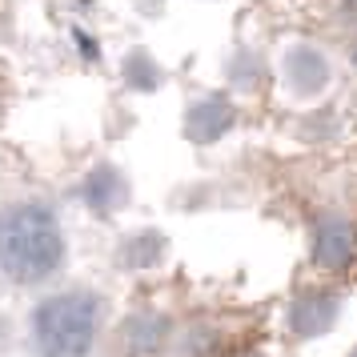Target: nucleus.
Segmentation results:
<instances>
[{
  "label": "nucleus",
  "instance_id": "nucleus-1",
  "mask_svg": "<svg viewBox=\"0 0 357 357\" xmlns=\"http://www.w3.org/2000/svg\"><path fill=\"white\" fill-rule=\"evenodd\" d=\"M65 265V229L49 205L17 201L0 209V273L17 285H40Z\"/></svg>",
  "mask_w": 357,
  "mask_h": 357
},
{
  "label": "nucleus",
  "instance_id": "nucleus-2",
  "mask_svg": "<svg viewBox=\"0 0 357 357\" xmlns=\"http://www.w3.org/2000/svg\"><path fill=\"white\" fill-rule=\"evenodd\" d=\"M105 325V301L89 289H65L33 309V345L40 357H89Z\"/></svg>",
  "mask_w": 357,
  "mask_h": 357
},
{
  "label": "nucleus",
  "instance_id": "nucleus-3",
  "mask_svg": "<svg viewBox=\"0 0 357 357\" xmlns=\"http://www.w3.org/2000/svg\"><path fill=\"white\" fill-rule=\"evenodd\" d=\"M281 81L289 84L297 97H317L329 84V61H325V52L317 45H305V40L289 45L285 56H281Z\"/></svg>",
  "mask_w": 357,
  "mask_h": 357
},
{
  "label": "nucleus",
  "instance_id": "nucleus-4",
  "mask_svg": "<svg viewBox=\"0 0 357 357\" xmlns=\"http://www.w3.org/2000/svg\"><path fill=\"white\" fill-rule=\"evenodd\" d=\"M233 121H237L233 105L213 93V97H201V100L189 105V113H185V132H189V141H197V145H213V141H221V137L233 129Z\"/></svg>",
  "mask_w": 357,
  "mask_h": 357
},
{
  "label": "nucleus",
  "instance_id": "nucleus-5",
  "mask_svg": "<svg viewBox=\"0 0 357 357\" xmlns=\"http://www.w3.org/2000/svg\"><path fill=\"white\" fill-rule=\"evenodd\" d=\"M337 321V297L333 293H301L289 305V329L297 337H317Z\"/></svg>",
  "mask_w": 357,
  "mask_h": 357
},
{
  "label": "nucleus",
  "instance_id": "nucleus-6",
  "mask_svg": "<svg viewBox=\"0 0 357 357\" xmlns=\"http://www.w3.org/2000/svg\"><path fill=\"white\" fill-rule=\"evenodd\" d=\"M354 253V233L341 217H321L313 225V261L321 269H341Z\"/></svg>",
  "mask_w": 357,
  "mask_h": 357
},
{
  "label": "nucleus",
  "instance_id": "nucleus-7",
  "mask_svg": "<svg viewBox=\"0 0 357 357\" xmlns=\"http://www.w3.org/2000/svg\"><path fill=\"white\" fill-rule=\"evenodd\" d=\"M81 193H84V205H89V209L116 213L125 201H129V181L121 177L113 165H97V169L84 177Z\"/></svg>",
  "mask_w": 357,
  "mask_h": 357
},
{
  "label": "nucleus",
  "instance_id": "nucleus-8",
  "mask_svg": "<svg viewBox=\"0 0 357 357\" xmlns=\"http://www.w3.org/2000/svg\"><path fill=\"white\" fill-rule=\"evenodd\" d=\"M165 333H169V321L165 317H153V313H141L129 321V333H125V345L132 354H157L161 349Z\"/></svg>",
  "mask_w": 357,
  "mask_h": 357
},
{
  "label": "nucleus",
  "instance_id": "nucleus-9",
  "mask_svg": "<svg viewBox=\"0 0 357 357\" xmlns=\"http://www.w3.org/2000/svg\"><path fill=\"white\" fill-rule=\"evenodd\" d=\"M161 249H165L161 233H132L129 241L121 245V261L129 269H149L153 261L161 257Z\"/></svg>",
  "mask_w": 357,
  "mask_h": 357
},
{
  "label": "nucleus",
  "instance_id": "nucleus-10",
  "mask_svg": "<svg viewBox=\"0 0 357 357\" xmlns=\"http://www.w3.org/2000/svg\"><path fill=\"white\" fill-rule=\"evenodd\" d=\"M125 81H129L132 89H157V84H161V68L153 65L145 52H132L129 61H125Z\"/></svg>",
  "mask_w": 357,
  "mask_h": 357
}]
</instances>
